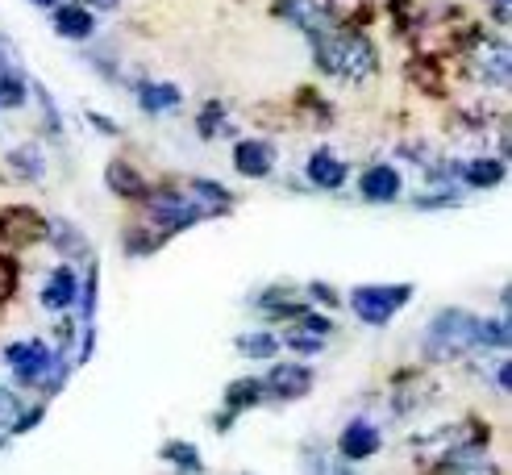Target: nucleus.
Instances as JSON below:
<instances>
[{
	"mask_svg": "<svg viewBox=\"0 0 512 475\" xmlns=\"http://www.w3.org/2000/svg\"><path fill=\"white\" fill-rule=\"evenodd\" d=\"M9 163L21 180H42V150L38 146H17L9 155Z\"/></svg>",
	"mask_w": 512,
	"mask_h": 475,
	"instance_id": "16",
	"label": "nucleus"
},
{
	"mask_svg": "<svg viewBox=\"0 0 512 475\" xmlns=\"http://www.w3.org/2000/svg\"><path fill=\"white\" fill-rule=\"evenodd\" d=\"M109 184H113V192H125V196H138L142 192V180L125 163H113L109 167Z\"/></svg>",
	"mask_w": 512,
	"mask_h": 475,
	"instance_id": "21",
	"label": "nucleus"
},
{
	"mask_svg": "<svg viewBox=\"0 0 512 475\" xmlns=\"http://www.w3.org/2000/svg\"><path fill=\"white\" fill-rule=\"evenodd\" d=\"M50 21H55V30H59L63 38H75V42L92 38V30H96V21L88 17L84 5H63V9H55V17H50Z\"/></svg>",
	"mask_w": 512,
	"mask_h": 475,
	"instance_id": "12",
	"label": "nucleus"
},
{
	"mask_svg": "<svg viewBox=\"0 0 512 475\" xmlns=\"http://www.w3.org/2000/svg\"><path fill=\"white\" fill-rule=\"evenodd\" d=\"M313 46H317V67L325 75H338V80H350V84L375 75V50L363 34L334 30V25H329V30H321L313 38Z\"/></svg>",
	"mask_w": 512,
	"mask_h": 475,
	"instance_id": "2",
	"label": "nucleus"
},
{
	"mask_svg": "<svg viewBox=\"0 0 512 475\" xmlns=\"http://www.w3.org/2000/svg\"><path fill=\"white\" fill-rule=\"evenodd\" d=\"M458 175H463L471 188H496L504 180V163L500 159H471V163H458Z\"/></svg>",
	"mask_w": 512,
	"mask_h": 475,
	"instance_id": "14",
	"label": "nucleus"
},
{
	"mask_svg": "<svg viewBox=\"0 0 512 475\" xmlns=\"http://www.w3.org/2000/svg\"><path fill=\"white\" fill-rule=\"evenodd\" d=\"M179 100H184V96H179L175 84H142V88H138V105H142V113H155V117L167 113V109H175Z\"/></svg>",
	"mask_w": 512,
	"mask_h": 475,
	"instance_id": "15",
	"label": "nucleus"
},
{
	"mask_svg": "<svg viewBox=\"0 0 512 475\" xmlns=\"http://www.w3.org/2000/svg\"><path fill=\"white\" fill-rule=\"evenodd\" d=\"M275 350H279V342L271 334H242L238 338V355H246V359H271Z\"/></svg>",
	"mask_w": 512,
	"mask_h": 475,
	"instance_id": "18",
	"label": "nucleus"
},
{
	"mask_svg": "<svg viewBox=\"0 0 512 475\" xmlns=\"http://www.w3.org/2000/svg\"><path fill=\"white\" fill-rule=\"evenodd\" d=\"M80 5H84V9H88V5H92V9H109V5H117V0H80Z\"/></svg>",
	"mask_w": 512,
	"mask_h": 475,
	"instance_id": "29",
	"label": "nucleus"
},
{
	"mask_svg": "<svg viewBox=\"0 0 512 475\" xmlns=\"http://www.w3.org/2000/svg\"><path fill=\"white\" fill-rule=\"evenodd\" d=\"M309 384H313V371H309V367H296V363L288 367V363H284V367H275V371H271L267 392L292 400V396H304V392H309Z\"/></svg>",
	"mask_w": 512,
	"mask_h": 475,
	"instance_id": "10",
	"label": "nucleus"
},
{
	"mask_svg": "<svg viewBox=\"0 0 512 475\" xmlns=\"http://www.w3.org/2000/svg\"><path fill=\"white\" fill-rule=\"evenodd\" d=\"M9 367L21 384H38L42 375L55 367V355L42 346V342H13L9 346Z\"/></svg>",
	"mask_w": 512,
	"mask_h": 475,
	"instance_id": "6",
	"label": "nucleus"
},
{
	"mask_svg": "<svg viewBox=\"0 0 512 475\" xmlns=\"http://www.w3.org/2000/svg\"><path fill=\"white\" fill-rule=\"evenodd\" d=\"M34 5H42V9H55V5H59V0H34Z\"/></svg>",
	"mask_w": 512,
	"mask_h": 475,
	"instance_id": "31",
	"label": "nucleus"
},
{
	"mask_svg": "<svg viewBox=\"0 0 512 475\" xmlns=\"http://www.w3.org/2000/svg\"><path fill=\"white\" fill-rule=\"evenodd\" d=\"M50 234H55V238L63 242V255H88V246H84V238H80V234H75V230H71V225H67V221H59V217H55V225H50Z\"/></svg>",
	"mask_w": 512,
	"mask_h": 475,
	"instance_id": "22",
	"label": "nucleus"
},
{
	"mask_svg": "<svg viewBox=\"0 0 512 475\" xmlns=\"http://www.w3.org/2000/svg\"><path fill=\"white\" fill-rule=\"evenodd\" d=\"M21 100H25V84L17 75H5V80H0V109H13Z\"/></svg>",
	"mask_w": 512,
	"mask_h": 475,
	"instance_id": "24",
	"label": "nucleus"
},
{
	"mask_svg": "<svg viewBox=\"0 0 512 475\" xmlns=\"http://www.w3.org/2000/svg\"><path fill=\"white\" fill-rule=\"evenodd\" d=\"M225 205H229V196H225L221 184L192 180L184 188H163V192L150 196L146 200V221L171 234V230H184V225H192V221L225 213Z\"/></svg>",
	"mask_w": 512,
	"mask_h": 475,
	"instance_id": "1",
	"label": "nucleus"
},
{
	"mask_svg": "<svg viewBox=\"0 0 512 475\" xmlns=\"http://www.w3.org/2000/svg\"><path fill=\"white\" fill-rule=\"evenodd\" d=\"M475 350V317L463 309H446L429 321L425 330V355L429 359H458Z\"/></svg>",
	"mask_w": 512,
	"mask_h": 475,
	"instance_id": "3",
	"label": "nucleus"
},
{
	"mask_svg": "<svg viewBox=\"0 0 512 475\" xmlns=\"http://www.w3.org/2000/svg\"><path fill=\"white\" fill-rule=\"evenodd\" d=\"M408 296H413V288H408V284H392V288L367 284V288H354L350 292V309L363 317L367 325H383V321L396 317L400 305H408Z\"/></svg>",
	"mask_w": 512,
	"mask_h": 475,
	"instance_id": "4",
	"label": "nucleus"
},
{
	"mask_svg": "<svg viewBox=\"0 0 512 475\" xmlns=\"http://www.w3.org/2000/svg\"><path fill=\"white\" fill-rule=\"evenodd\" d=\"M325 475H354V471H350V467H329Z\"/></svg>",
	"mask_w": 512,
	"mask_h": 475,
	"instance_id": "30",
	"label": "nucleus"
},
{
	"mask_svg": "<svg viewBox=\"0 0 512 475\" xmlns=\"http://www.w3.org/2000/svg\"><path fill=\"white\" fill-rule=\"evenodd\" d=\"M234 167L242 175H250V180H263V175H271V167H275V150L267 142H242L234 150Z\"/></svg>",
	"mask_w": 512,
	"mask_h": 475,
	"instance_id": "9",
	"label": "nucleus"
},
{
	"mask_svg": "<svg viewBox=\"0 0 512 475\" xmlns=\"http://www.w3.org/2000/svg\"><path fill=\"white\" fill-rule=\"evenodd\" d=\"M492 17H496L500 25H508V0H492Z\"/></svg>",
	"mask_w": 512,
	"mask_h": 475,
	"instance_id": "27",
	"label": "nucleus"
},
{
	"mask_svg": "<svg viewBox=\"0 0 512 475\" xmlns=\"http://www.w3.org/2000/svg\"><path fill=\"white\" fill-rule=\"evenodd\" d=\"M313 296H317V300H325V305H334V292H329L325 284H313Z\"/></svg>",
	"mask_w": 512,
	"mask_h": 475,
	"instance_id": "28",
	"label": "nucleus"
},
{
	"mask_svg": "<svg viewBox=\"0 0 512 475\" xmlns=\"http://www.w3.org/2000/svg\"><path fill=\"white\" fill-rule=\"evenodd\" d=\"M383 446V434H379V425L375 421H367V417H354L346 430H342V438H338V450H342V459H371L375 450Z\"/></svg>",
	"mask_w": 512,
	"mask_h": 475,
	"instance_id": "7",
	"label": "nucleus"
},
{
	"mask_svg": "<svg viewBox=\"0 0 512 475\" xmlns=\"http://www.w3.org/2000/svg\"><path fill=\"white\" fill-rule=\"evenodd\" d=\"M225 130H229L225 109H221V105H209V109H204V117H200V134H204V138H217V134H225Z\"/></svg>",
	"mask_w": 512,
	"mask_h": 475,
	"instance_id": "23",
	"label": "nucleus"
},
{
	"mask_svg": "<svg viewBox=\"0 0 512 475\" xmlns=\"http://www.w3.org/2000/svg\"><path fill=\"white\" fill-rule=\"evenodd\" d=\"M13 280H17V271H13V263H9V259H0V300H5V296L13 292Z\"/></svg>",
	"mask_w": 512,
	"mask_h": 475,
	"instance_id": "26",
	"label": "nucleus"
},
{
	"mask_svg": "<svg viewBox=\"0 0 512 475\" xmlns=\"http://www.w3.org/2000/svg\"><path fill=\"white\" fill-rule=\"evenodd\" d=\"M163 459H167V463H175L179 471H192V475L200 471V455H196V446H184V442H171V446L163 450Z\"/></svg>",
	"mask_w": 512,
	"mask_h": 475,
	"instance_id": "19",
	"label": "nucleus"
},
{
	"mask_svg": "<svg viewBox=\"0 0 512 475\" xmlns=\"http://www.w3.org/2000/svg\"><path fill=\"white\" fill-rule=\"evenodd\" d=\"M259 396H263V380H238L225 400H229V409H242V405H254Z\"/></svg>",
	"mask_w": 512,
	"mask_h": 475,
	"instance_id": "20",
	"label": "nucleus"
},
{
	"mask_svg": "<svg viewBox=\"0 0 512 475\" xmlns=\"http://www.w3.org/2000/svg\"><path fill=\"white\" fill-rule=\"evenodd\" d=\"M13 417H21V405H17V396H13V392H5V388H0V421H13Z\"/></svg>",
	"mask_w": 512,
	"mask_h": 475,
	"instance_id": "25",
	"label": "nucleus"
},
{
	"mask_svg": "<svg viewBox=\"0 0 512 475\" xmlns=\"http://www.w3.org/2000/svg\"><path fill=\"white\" fill-rule=\"evenodd\" d=\"M467 67H471V75H475L483 88H508L512 63H508V46H504V42L479 38V42L467 50Z\"/></svg>",
	"mask_w": 512,
	"mask_h": 475,
	"instance_id": "5",
	"label": "nucleus"
},
{
	"mask_svg": "<svg viewBox=\"0 0 512 475\" xmlns=\"http://www.w3.org/2000/svg\"><path fill=\"white\" fill-rule=\"evenodd\" d=\"M358 192H363L367 200H375V205H383V200H396V196H400V175H396V167H388V163L367 167Z\"/></svg>",
	"mask_w": 512,
	"mask_h": 475,
	"instance_id": "8",
	"label": "nucleus"
},
{
	"mask_svg": "<svg viewBox=\"0 0 512 475\" xmlns=\"http://www.w3.org/2000/svg\"><path fill=\"white\" fill-rule=\"evenodd\" d=\"M309 180H313L317 188H325V192H334V188L346 184V163L334 159L329 150H317V155L309 159Z\"/></svg>",
	"mask_w": 512,
	"mask_h": 475,
	"instance_id": "11",
	"label": "nucleus"
},
{
	"mask_svg": "<svg viewBox=\"0 0 512 475\" xmlns=\"http://www.w3.org/2000/svg\"><path fill=\"white\" fill-rule=\"evenodd\" d=\"M71 300H75V275H71V267H55V275H50L46 288H42V305L63 313Z\"/></svg>",
	"mask_w": 512,
	"mask_h": 475,
	"instance_id": "13",
	"label": "nucleus"
},
{
	"mask_svg": "<svg viewBox=\"0 0 512 475\" xmlns=\"http://www.w3.org/2000/svg\"><path fill=\"white\" fill-rule=\"evenodd\" d=\"M321 342H325V334H321V330H313L309 321H300V325H292V330H288V346H292V350H300V355H317Z\"/></svg>",
	"mask_w": 512,
	"mask_h": 475,
	"instance_id": "17",
	"label": "nucleus"
}]
</instances>
